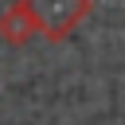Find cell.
Here are the masks:
<instances>
[{"label": "cell", "mask_w": 125, "mask_h": 125, "mask_svg": "<svg viewBox=\"0 0 125 125\" xmlns=\"http://www.w3.org/2000/svg\"><path fill=\"white\" fill-rule=\"evenodd\" d=\"M27 4H31V16H35V27L51 43L66 39L94 8V0H27Z\"/></svg>", "instance_id": "cell-1"}, {"label": "cell", "mask_w": 125, "mask_h": 125, "mask_svg": "<svg viewBox=\"0 0 125 125\" xmlns=\"http://www.w3.org/2000/svg\"><path fill=\"white\" fill-rule=\"evenodd\" d=\"M35 31H39V27H35V16H31V4H27V0H16L12 8L0 12V39H4V43L23 47Z\"/></svg>", "instance_id": "cell-2"}]
</instances>
